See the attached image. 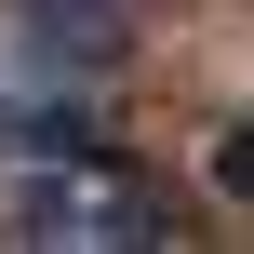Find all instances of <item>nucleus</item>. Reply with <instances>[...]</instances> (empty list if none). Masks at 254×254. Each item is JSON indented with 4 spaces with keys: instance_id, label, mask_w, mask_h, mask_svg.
I'll return each instance as SVG.
<instances>
[{
    "instance_id": "obj_1",
    "label": "nucleus",
    "mask_w": 254,
    "mask_h": 254,
    "mask_svg": "<svg viewBox=\"0 0 254 254\" xmlns=\"http://www.w3.org/2000/svg\"><path fill=\"white\" fill-rule=\"evenodd\" d=\"M0 214H13L27 241H174V228H188V214L161 201V174H121V161H94V147H13Z\"/></svg>"
},
{
    "instance_id": "obj_2",
    "label": "nucleus",
    "mask_w": 254,
    "mask_h": 254,
    "mask_svg": "<svg viewBox=\"0 0 254 254\" xmlns=\"http://www.w3.org/2000/svg\"><path fill=\"white\" fill-rule=\"evenodd\" d=\"M228 188H241V201H254V134H228Z\"/></svg>"
}]
</instances>
